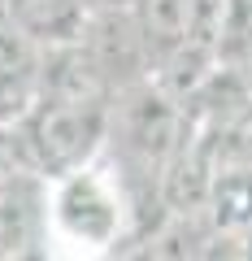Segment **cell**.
I'll return each mask as SVG.
<instances>
[{
    "mask_svg": "<svg viewBox=\"0 0 252 261\" xmlns=\"http://www.w3.org/2000/svg\"><path fill=\"white\" fill-rule=\"evenodd\" d=\"M131 244L144 248V222L126 178L104 152L61 178H48V252L113 257Z\"/></svg>",
    "mask_w": 252,
    "mask_h": 261,
    "instance_id": "obj_1",
    "label": "cell"
},
{
    "mask_svg": "<svg viewBox=\"0 0 252 261\" xmlns=\"http://www.w3.org/2000/svg\"><path fill=\"white\" fill-rule=\"evenodd\" d=\"M31 161L44 178H61L104 152L109 140V100H70L39 96L31 113L18 122Z\"/></svg>",
    "mask_w": 252,
    "mask_h": 261,
    "instance_id": "obj_2",
    "label": "cell"
},
{
    "mask_svg": "<svg viewBox=\"0 0 252 261\" xmlns=\"http://www.w3.org/2000/svg\"><path fill=\"white\" fill-rule=\"evenodd\" d=\"M78 39H83L87 57L96 61L100 79L113 92L152 79V48L144 39V27L135 18V9H96V13H87V27H83Z\"/></svg>",
    "mask_w": 252,
    "mask_h": 261,
    "instance_id": "obj_3",
    "label": "cell"
},
{
    "mask_svg": "<svg viewBox=\"0 0 252 261\" xmlns=\"http://www.w3.org/2000/svg\"><path fill=\"white\" fill-rule=\"evenodd\" d=\"M48 252V178L39 170L0 183V261Z\"/></svg>",
    "mask_w": 252,
    "mask_h": 261,
    "instance_id": "obj_4",
    "label": "cell"
},
{
    "mask_svg": "<svg viewBox=\"0 0 252 261\" xmlns=\"http://www.w3.org/2000/svg\"><path fill=\"white\" fill-rule=\"evenodd\" d=\"M135 18L152 48V70L161 57L187 44H217L222 0H135Z\"/></svg>",
    "mask_w": 252,
    "mask_h": 261,
    "instance_id": "obj_5",
    "label": "cell"
},
{
    "mask_svg": "<svg viewBox=\"0 0 252 261\" xmlns=\"http://www.w3.org/2000/svg\"><path fill=\"white\" fill-rule=\"evenodd\" d=\"M39 65L44 48L0 9V122H22L39 100Z\"/></svg>",
    "mask_w": 252,
    "mask_h": 261,
    "instance_id": "obj_6",
    "label": "cell"
},
{
    "mask_svg": "<svg viewBox=\"0 0 252 261\" xmlns=\"http://www.w3.org/2000/svg\"><path fill=\"white\" fill-rule=\"evenodd\" d=\"M205 218L217 231V240L235 244L243 252V240L252 231V161H226L213 174L205 196Z\"/></svg>",
    "mask_w": 252,
    "mask_h": 261,
    "instance_id": "obj_7",
    "label": "cell"
},
{
    "mask_svg": "<svg viewBox=\"0 0 252 261\" xmlns=\"http://www.w3.org/2000/svg\"><path fill=\"white\" fill-rule=\"evenodd\" d=\"M5 13L35 39L39 48L70 44L87 27V0H5Z\"/></svg>",
    "mask_w": 252,
    "mask_h": 261,
    "instance_id": "obj_8",
    "label": "cell"
},
{
    "mask_svg": "<svg viewBox=\"0 0 252 261\" xmlns=\"http://www.w3.org/2000/svg\"><path fill=\"white\" fill-rule=\"evenodd\" d=\"M87 9H135V0H87Z\"/></svg>",
    "mask_w": 252,
    "mask_h": 261,
    "instance_id": "obj_9",
    "label": "cell"
},
{
    "mask_svg": "<svg viewBox=\"0 0 252 261\" xmlns=\"http://www.w3.org/2000/svg\"><path fill=\"white\" fill-rule=\"evenodd\" d=\"M0 9H5V0H0Z\"/></svg>",
    "mask_w": 252,
    "mask_h": 261,
    "instance_id": "obj_10",
    "label": "cell"
}]
</instances>
